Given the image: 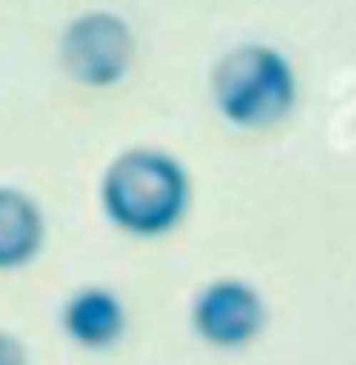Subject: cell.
<instances>
[{"instance_id":"obj_5","label":"cell","mask_w":356,"mask_h":365,"mask_svg":"<svg viewBox=\"0 0 356 365\" xmlns=\"http://www.w3.org/2000/svg\"><path fill=\"white\" fill-rule=\"evenodd\" d=\"M59 325H63V334L77 347L104 352V347H118L122 343V334H126V307H122V298L113 289L86 284V289H77L73 298L63 302Z\"/></svg>"},{"instance_id":"obj_3","label":"cell","mask_w":356,"mask_h":365,"mask_svg":"<svg viewBox=\"0 0 356 365\" xmlns=\"http://www.w3.org/2000/svg\"><path fill=\"white\" fill-rule=\"evenodd\" d=\"M59 59H63L73 81H81V86H91V91H104V86H118V81L131 73L136 36H131V27H126V19H118V14H108V9H91V14H77V19L63 27Z\"/></svg>"},{"instance_id":"obj_6","label":"cell","mask_w":356,"mask_h":365,"mask_svg":"<svg viewBox=\"0 0 356 365\" xmlns=\"http://www.w3.org/2000/svg\"><path fill=\"white\" fill-rule=\"evenodd\" d=\"M46 248V217L23 190L0 185V271H19Z\"/></svg>"},{"instance_id":"obj_1","label":"cell","mask_w":356,"mask_h":365,"mask_svg":"<svg viewBox=\"0 0 356 365\" xmlns=\"http://www.w3.org/2000/svg\"><path fill=\"white\" fill-rule=\"evenodd\" d=\"M190 172L167 149H126L104 167L99 207L122 235L158 240L190 217Z\"/></svg>"},{"instance_id":"obj_2","label":"cell","mask_w":356,"mask_h":365,"mask_svg":"<svg viewBox=\"0 0 356 365\" xmlns=\"http://www.w3.org/2000/svg\"><path fill=\"white\" fill-rule=\"evenodd\" d=\"M212 104L239 131L280 126L297 108V73L289 54L266 41H244L225 50L212 68Z\"/></svg>"},{"instance_id":"obj_7","label":"cell","mask_w":356,"mask_h":365,"mask_svg":"<svg viewBox=\"0 0 356 365\" xmlns=\"http://www.w3.org/2000/svg\"><path fill=\"white\" fill-rule=\"evenodd\" d=\"M0 365H27L23 343L14 339V334H5V329H0Z\"/></svg>"},{"instance_id":"obj_4","label":"cell","mask_w":356,"mask_h":365,"mask_svg":"<svg viewBox=\"0 0 356 365\" xmlns=\"http://www.w3.org/2000/svg\"><path fill=\"white\" fill-rule=\"evenodd\" d=\"M190 325L208 347L239 352V347L258 343L266 329V298L248 279H208L190 302Z\"/></svg>"}]
</instances>
